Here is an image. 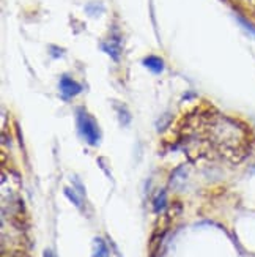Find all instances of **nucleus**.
Segmentation results:
<instances>
[{"label":"nucleus","instance_id":"1","mask_svg":"<svg viewBox=\"0 0 255 257\" xmlns=\"http://www.w3.org/2000/svg\"><path fill=\"white\" fill-rule=\"evenodd\" d=\"M200 130L206 142L224 158L238 163L247 155L249 133L239 121L225 115L209 114L200 120Z\"/></svg>","mask_w":255,"mask_h":257},{"label":"nucleus","instance_id":"2","mask_svg":"<svg viewBox=\"0 0 255 257\" xmlns=\"http://www.w3.org/2000/svg\"><path fill=\"white\" fill-rule=\"evenodd\" d=\"M76 121H77V128H79L81 136L85 139V142L90 145H98L99 138H101V133H99V128L96 125L95 118L81 109V110H77Z\"/></svg>","mask_w":255,"mask_h":257},{"label":"nucleus","instance_id":"3","mask_svg":"<svg viewBox=\"0 0 255 257\" xmlns=\"http://www.w3.org/2000/svg\"><path fill=\"white\" fill-rule=\"evenodd\" d=\"M60 92H62V96L65 99H70V98H74L76 95H79L82 92V85L77 84L74 79H71L70 76H63L60 79Z\"/></svg>","mask_w":255,"mask_h":257},{"label":"nucleus","instance_id":"4","mask_svg":"<svg viewBox=\"0 0 255 257\" xmlns=\"http://www.w3.org/2000/svg\"><path fill=\"white\" fill-rule=\"evenodd\" d=\"M103 49L114 60H118L120 59V54H121V41H120V37H117V35L110 37L106 43H103Z\"/></svg>","mask_w":255,"mask_h":257},{"label":"nucleus","instance_id":"5","mask_svg":"<svg viewBox=\"0 0 255 257\" xmlns=\"http://www.w3.org/2000/svg\"><path fill=\"white\" fill-rule=\"evenodd\" d=\"M142 63L154 74H159L164 71V60L161 57H158V55H148V57L142 60Z\"/></svg>","mask_w":255,"mask_h":257},{"label":"nucleus","instance_id":"6","mask_svg":"<svg viewBox=\"0 0 255 257\" xmlns=\"http://www.w3.org/2000/svg\"><path fill=\"white\" fill-rule=\"evenodd\" d=\"M93 257H109V249L106 246V243L101 238L95 240V252Z\"/></svg>","mask_w":255,"mask_h":257},{"label":"nucleus","instance_id":"7","mask_svg":"<svg viewBox=\"0 0 255 257\" xmlns=\"http://www.w3.org/2000/svg\"><path fill=\"white\" fill-rule=\"evenodd\" d=\"M165 205H167V199H165V193L162 191L156 199H154V204H153V208L156 213H159V211H162L165 208Z\"/></svg>","mask_w":255,"mask_h":257},{"label":"nucleus","instance_id":"8","mask_svg":"<svg viewBox=\"0 0 255 257\" xmlns=\"http://www.w3.org/2000/svg\"><path fill=\"white\" fill-rule=\"evenodd\" d=\"M65 194H66V197H68L71 202L76 205V207H81V200H79V197H77L76 194H74V191L73 189H70V188H66L65 189Z\"/></svg>","mask_w":255,"mask_h":257},{"label":"nucleus","instance_id":"9","mask_svg":"<svg viewBox=\"0 0 255 257\" xmlns=\"http://www.w3.org/2000/svg\"><path fill=\"white\" fill-rule=\"evenodd\" d=\"M238 4H241L242 7H246L247 10L255 11V0H236Z\"/></svg>","mask_w":255,"mask_h":257},{"label":"nucleus","instance_id":"10","mask_svg":"<svg viewBox=\"0 0 255 257\" xmlns=\"http://www.w3.org/2000/svg\"><path fill=\"white\" fill-rule=\"evenodd\" d=\"M43 257H57V255H55L51 249H46V251H44V254H43Z\"/></svg>","mask_w":255,"mask_h":257}]
</instances>
